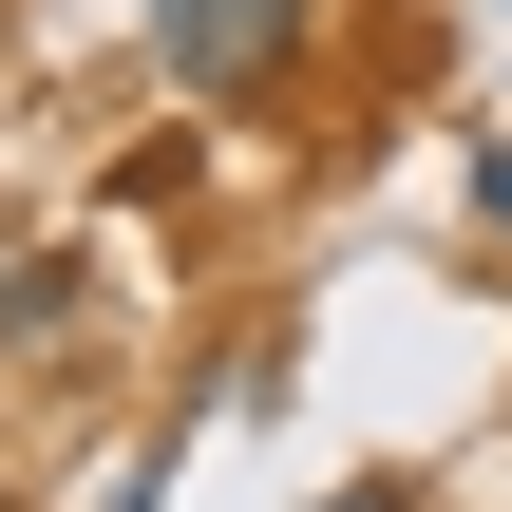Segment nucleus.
Wrapping results in <instances>:
<instances>
[{
	"label": "nucleus",
	"instance_id": "nucleus-3",
	"mask_svg": "<svg viewBox=\"0 0 512 512\" xmlns=\"http://www.w3.org/2000/svg\"><path fill=\"white\" fill-rule=\"evenodd\" d=\"M171 494V437H152V456H114V475H95V512H152Z\"/></svg>",
	"mask_w": 512,
	"mask_h": 512
},
{
	"label": "nucleus",
	"instance_id": "nucleus-1",
	"mask_svg": "<svg viewBox=\"0 0 512 512\" xmlns=\"http://www.w3.org/2000/svg\"><path fill=\"white\" fill-rule=\"evenodd\" d=\"M152 57L209 114H285V76L323 57V0H152Z\"/></svg>",
	"mask_w": 512,
	"mask_h": 512
},
{
	"label": "nucleus",
	"instance_id": "nucleus-2",
	"mask_svg": "<svg viewBox=\"0 0 512 512\" xmlns=\"http://www.w3.org/2000/svg\"><path fill=\"white\" fill-rule=\"evenodd\" d=\"M76 342H95V266L76 247H19L0 266V361H76Z\"/></svg>",
	"mask_w": 512,
	"mask_h": 512
},
{
	"label": "nucleus",
	"instance_id": "nucleus-4",
	"mask_svg": "<svg viewBox=\"0 0 512 512\" xmlns=\"http://www.w3.org/2000/svg\"><path fill=\"white\" fill-rule=\"evenodd\" d=\"M323 512H437V494H418V475H342Z\"/></svg>",
	"mask_w": 512,
	"mask_h": 512
}]
</instances>
